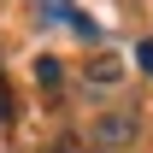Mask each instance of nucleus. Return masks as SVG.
<instances>
[{
	"mask_svg": "<svg viewBox=\"0 0 153 153\" xmlns=\"http://www.w3.org/2000/svg\"><path fill=\"white\" fill-rule=\"evenodd\" d=\"M100 135H106V141H124V135H135V118H106Z\"/></svg>",
	"mask_w": 153,
	"mask_h": 153,
	"instance_id": "1",
	"label": "nucleus"
},
{
	"mask_svg": "<svg viewBox=\"0 0 153 153\" xmlns=\"http://www.w3.org/2000/svg\"><path fill=\"white\" fill-rule=\"evenodd\" d=\"M36 82L53 88V82H59V59H36Z\"/></svg>",
	"mask_w": 153,
	"mask_h": 153,
	"instance_id": "2",
	"label": "nucleus"
},
{
	"mask_svg": "<svg viewBox=\"0 0 153 153\" xmlns=\"http://www.w3.org/2000/svg\"><path fill=\"white\" fill-rule=\"evenodd\" d=\"M94 82H118V59H112V53L94 59Z\"/></svg>",
	"mask_w": 153,
	"mask_h": 153,
	"instance_id": "3",
	"label": "nucleus"
},
{
	"mask_svg": "<svg viewBox=\"0 0 153 153\" xmlns=\"http://www.w3.org/2000/svg\"><path fill=\"white\" fill-rule=\"evenodd\" d=\"M12 124V88H6V76H0V130Z\"/></svg>",
	"mask_w": 153,
	"mask_h": 153,
	"instance_id": "4",
	"label": "nucleus"
},
{
	"mask_svg": "<svg viewBox=\"0 0 153 153\" xmlns=\"http://www.w3.org/2000/svg\"><path fill=\"white\" fill-rule=\"evenodd\" d=\"M135 59H141V71L153 76V41H141V47H135Z\"/></svg>",
	"mask_w": 153,
	"mask_h": 153,
	"instance_id": "5",
	"label": "nucleus"
}]
</instances>
